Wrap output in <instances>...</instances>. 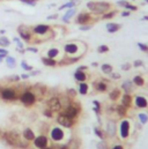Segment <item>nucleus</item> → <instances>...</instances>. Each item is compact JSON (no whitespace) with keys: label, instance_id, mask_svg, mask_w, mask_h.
Masks as SVG:
<instances>
[{"label":"nucleus","instance_id":"1","mask_svg":"<svg viewBox=\"0 0 148 149\" xmlns=\"http://www.w3.org/2000/svg\"><path fill=\"white\" fill-rule=\"evenodd\" d=\"M86 6L89 11H92L96 14H102V15L111 9V4L106 3V1H89V3H87Z\"/></svg>","mask_w":148,"mask_h":149},{"label":"nucleus","instance_id":"2","mask_svg":"<svg viewBox=\"0 0 148 149\" xmlns=\"http://www.w3.org/2000/svg\"><path fill=\"white\" fill-rule=\"evenodd\" d=\"M3 139L11 146H14V147H21V148H27L28 147V142H23L21 141L19 134L14 133V132H5L3 134Z\"/></svg>","mask_w":148,"mask_h":149},{"label":"nucleus","instance_id":"3","mask_svg":"<svg viewBox=\"0 0 148 149\" xmlns=\"http://www.w3.org/2000/svg\"><path fill=\"white\" fill-rule=\"evenodd\" d=\"M79 106H75L74 104H68V106L64 110V112H62V114L71 118V119H74L75 117H78L79 114Z\"/></svg>","mask_w":148,"mask_h":149},{"label":"nucleus","instance_id":"4","mask_svg":"<svg viewBox=\"0 0 148 149\" xmlns=\"http://www.w3.org/2000/svg\"><path fill=\"white\" fill-rule=\"evenodd\" d=\"M20 98H21V102H22L24 105H27V106H30L31 104H34V103H35V100H36L35 94H33V93H30V92L23 93Z\"/></svg>","mask_w":148,"mask_h":149},{"label":"nucleus","instance_id":"5","mask_svg":"<svg viewBox=\"0 0 148 149\" xmlns=\"http://www.w3.org/2000/svg\"><path fill=\"white\" fill-rule=\"evenodd\" d=\"M17 31H19L20 37H21L22 39H24V42H30V39H31V33H33V31L29 30L28 27H25V25H20V27L17 28Z\"/></svg>","mask_w":148,"mask_h":149},{"label":"nucleus","instance_id":"6","mask_svg":"<svg viewBox=\"0 0 148 149\" xmlns=\"http://www.w3.org/2000/svg\"><path fill=\"white\" fill-rule=\"evenodd\" d=\"M92 21V15L89 13H87V12H81L78 16H76V20L75 22L80 25H84V24H88Z\"/></svg>","mask_w":148,"mask_h":149},{"label":"nucleus","instance_id":"7","mask_svg":"<svg viewBox=\"0 0 148 149\" xmlns=\"http://www.w3.org/2000/svg\"><path fill=\"white\" fill-rule=\"evenodd\" d=\"M57 122H58V124H60L64 127H72L74 125L73 119H71V118H68V117H66V116H64L62 113L59 114V117L57 118Z\"/></svg>","mask_w":148,"mask_h":149},{"label":"nucleus","instance_id":"8","mask_svg":"<svg viewBox=\"0 0 148 149\" xmlns=\"http://www.w3.org/2000/svg\"><path fill=\"white\" fill-rule=\"evenodd\" d=\"M48 106L53 112V111H59V110H60V108L63 106V104L60 103V101H59L57 97H52V98H50L48 101Z\"/></svg>","mask_w":148,"mask_h":149},{"label":"nucleus","instance_id":"9","mask_svg":"<svg viewBox=\"0 0 148 149\" xmlns=\"http://www.w3.org/2000/svg\"><path fill=\"white\" fill-rule=\"evenodd\" d=\"M50 27L48 24H37L33 28V33L35 35H45L46 33H49Z\"/></svg>","mask_w":148,"mask_h":149},{"label":"nucleus","instance_id":"10","mask_svg":"<svg viewBox=\"0 0 148 149\" xmlns=\"http://www.w3.org/2000/svg\"><path fill=\"white\" fill-rule=\"evenodd\" d=\"M34 144L37 148H40V149H43V148L48 147V139H46V136L45 135H40V136L35 138L34 139Z\"/></svg>","mask_w":148,"mask_h":149},{"label":"nucleus","instance_id":"11","mask_svg":"<svg viewBox=\"0 0 148 149\" xmlns=\"http://www.w3.org/2000/svg\"><path fill=\"white\" fill-rule=\"evenodd\" d=\"M0 96L6 101H13V100L16 98V93L13 90V89H4Z\"/></svg>","mask_w":148,"mask_h":149},{"label":"nucleus","instance_id":"12","mask_svg":"<svg viewBox=\"0 0 148 149\" xmlns=\"http://www.w3.org/2000/svg\"><path fill=\"white\" fill-rule=\"evenodd\" d=\"M130 134V123L127 120H123L121 123V136L122 139H126Z\"/></svg>","mask_w":148,"mask_h":149},{"label":"nucleus","instance_id":"13","mask_svg":"<svg viewBox=\"0 0 148 149\" xmlns=\"http://www.w3.org/2000/svg\"><path fill=\"white\" fill-rule=\"evenodd\" d=\"M51 138H52L53 141H60V140H63V138H64V132L62 131V128L54 127V128L51 131Z\"/></svg>","mask_w":148,"mask_h":149},{"label":"nucleus","instance_id":"14","mask_svg":"<svg viewBox=\"0 0 148 149\" xmlns=\"http://www.w3.org/2000/svg\"><path fill=\"white\" fill-rule=\"evenodd\" d=\"M116 134V124L113 120H108L106 123V135L108 136H115Z\"/></svg>","mask_w":148,"mask_h":149},{"label":"nucleus","instance_id":"15","mask_svg":"<svg viewBox=\"0 0 148 149\" xmlns=\"http://www.w3.org/2000/svg\"><path fill=\"white\" fill-rule=\"evenodd\" d=\"M118 5L122 6V7H124L126 11H130V12H132V11H137V9H138L137 6L131 5L129 1H126V0H119V1H118Z\"/></svg>","mask_w":148,"mask_h":149},{"label":"nucleus","instance_id":"16","mask_svg":"<svg viewBox=\"0 0 148 149\" xmlns=\"http://www.w3.org/2000/svg\"><path fill=\"white\" fill-rule=\"evenodd\" d=\"M121 28H122L121 24L112 23V22H110V23L106 24V30H108V33H110V34H115V33H117Z\"/></svg>","mask_w":148,"mask_h":149},{"label":"nucleus","instance_id":"17","mask_svg":"<svg viewBox=\"0 0 148 149\" xmlns=\"http://www.w3.org/2000/svg\"><path fill=\"white\" fill-rule=\"evenodd\" d=\"M135 105H137V108L143 109V108H146V106L148 105V103H147V100H146L145 97H142V96H137V97H135Z\"/></svg>","mask_w":148,"mask_h":149},{"label":"nucleus","instance_id":"18","mask_svg":"<svg viewBox=\"0 0 148 149\" xmlns=\"http://www.w3.org/2000/svg\"><path fill=\"white\" fill-rule=\"evenodd\" d=\"M116 112L119 117H124V116L127 114V108L123 104H119V105L116 106Z\"/></svg>","mask_w":148,"mask_h":149},{"label":"nucleus","instance_id":"19","mask_svg":"<svg viewBox=\"0 0 148 149\" xmlns=\"http://www.w3.org/2000/svg\"><path fill=\"white\" fill-rule=\"evenodd\" d=\"M122 104L125 105L126 108L131 106V104H132V97H131L130 94H126V93H125V94L123 95V97H122Z\"/></svg>","mask_w":148,"mask_h":149},{"label":"nucleus","instance_id":"20","mask_svg":"<svg viewBox=\"0 0 148 149\" xmlns=\"http://www.w3.org/2000/svg\"><path fill=\"white\" fill-rule=\"evenodd\" d=\"M75 13H76V9H75V7H73V8H70V9L66 12V14L63 16V21H65V22H68V21H70V19H71L72 16H74V15H75Z\"/></svg>","mask_w":148,"mask_h":149},{"label":"nucleus","instance_id":"21","mask_svg":"<svg viewBox=\"0 0 148 149\" xmlns=\"http://www.w3.org/2000/svg\"><path fill=\"white\" fill-rule=\"evenodd\" d=\"M23 136H24V139H25L27 141H31V140L35 139V134H34V132H33L30 128H25V130H24Z\"/></svg>","mask_w":148,"mask_h":149},{"label":"nucleus","instance_id":"22","mask_svg":"<svg viewBox=\"0 0 148 149\" xmlns=\"http://www.w3.org/2000/svg\"><path fill=\"white\" fill-rule=\"evenodd\" d=\"M122 88L125 90V93L126 94H130L132 90H133V86H132V82L131 81H129V80H126V81H124L123 82V84H122Z\"/></svg>","mask_w":148,"mask_h":149},{"label":"nucleus","instance_id":"23","mask_svg":"<svg viewBox=\"0 0 148 149\" xmlns=\"http://www.w3.org/2000/svg\"><path fill=\"white\" fill-rule=\"evenodd\" d=\"M79 3V0H71V1H68V3H66L65 5H62L60 7H59V11H62V9H70V8H73V7H75V5Z\"/></svg>","mask_w":148,"mask_h":149},{"label":"nucleus","instance_id":"24","mask_svg":"<svg viewBox=\"0 0 148 149\" xmlns=\"http://www.w3.org/2000/svg\"><path fill=\"white\" fill-rule=\"evenodd\" d=\"M119 96H121V90H119V89H113V90L110 93V95H109V98L112 102H116L118 98H119Z\"/></svg>","mask_w":148,"mask_h":149},{"label":"nucleus","instance_id":"25","mask_svg":"<svg viewBox=\"0 0 148 149\" xmlns=\"http://www.w3.org/2000/svg\"><path fill=\"white\" fill-rule=\"evenodd\" d=\"M74 78H75V80L79 81V82H83V81L87 79L86 74H84L82 71H80V69H78V71L74 73Z\"/></svg>","mask_w":148,"mask_h":149},{"label":"nucleus","instance_id":"26","mask_svg":"<svg viewBox=\"0 0 148 149\" xmlns=\"http://www.w3.org/2000/svg\"><path fill=\"white\" fill-rule=\"evenodd\" d=\"M64 49H65L66 53H74V52H76V50H78V45H76V44H73V43H70V44H66Z\"/></svg>","mask_w":148,"mask_h":149},{"label":"nucleus","instance_id":"27","mask_svg":"<svg viewBox=\"0 0 148 149\" xmlns=\"http://www.w3.org/2000/svg\"><path fill=\"white\" fill-rule=\"evenodd\" d=\"M42 63H43L45 66H50V67H52V66H56V64H57L54 59H52V58H49V57L42 58Z\"/></svg>","mask_w":148,"mask_h":149},{"label":"nucleus","instance_id":"28","mask_svg":"<svg viewBox=\"0 0 148 149\" xmlns=\"http://www.w3.org/2000/svg\"><path fill=\"white\" fill-rule=\"evenodd\" d=\"M95 88H96L97 92L103 93V92H105L106 89H108V86L104 82H95Z\"/></svg>","mask_w":148,"mask_h":149},{"label":"nucleus","instance_id":"29","mask_svg":"<svg viewBox=\"0 0 148 149\" xmlns=\"http://www.w3.org/2000/svg\"><path fill=\"white\" fill-rule=\"evenodd\" d=\"M79 60V58H65L63 60H60V65H70V64H74Z\"/></svg>","mask_w":148,"mask_h":149},{"label":"nucleus","instance_id":"30","mask_svg":"<svg viewBox=\"0 0 148 149\" xmlns=\"http://www.w3.org/2000/svg\"><path fill=\"white\" fill-rule=\"evenodd\" d=\"M88 92V84H86L84 82H80L79 84V93L81 95H86Z\"/></svg>","mask_w":148,"mask_h":149},{"label":"nucleus","instance_id":"31","mask_svg":"<svg viewBox=\"0 0 148 149\" xmlns=\"http://www.w3.org/2000/svg\"><path fill=\"white\" fill-rule=\"evenodd\" d=\"M116 14H117V11H108L106 13H104V14H103L102 19H103V20H110V19L115 17V15H116Z\"/></svg>","mask_w":148,"mask_h":149},{"label":"nucleus","instance_id":"32","mask_svg":"<svg viewBox=\"0 0 148 149\" xmlns=\"http://www.w3.org/2000/svg\"><path fill=\"white\" fill-rule=\"evenodd\" d=\"M101 69H102V72L104 74H111L112 73V66L109 65V64H103L101 66Z\"/></svg>","mask_w":148,"mask_h":149},{"label":"nucleus","instance_id":"33","mask_svg":"<svg viewBox=\"0 0 148 149\" xmlns=\"http://www.w3.org/2000/svg\"><path fill=\"white\" fill-rule=\"evenodd\" d=\"M133 82H134V84H135V86H138V87H141V86H143V84H145L143 79H142L141 76H139V75H137V76H134V78H133Z\"/></svg>","mask_w":148,"mask_h":149},{"label":"nucleus","instance_id":"34","mask_svg":"<svg viewBox=\"0 0 148 149\" xmlns=\"http://www.w3.org/2000/svg\"><path fill=\"white\" fill-rule=\"evenodd\" d=\"M6 64L12 68V67H14L15 66V64H16V61H15V59L13 58V57H7L6 55Z\"/></svg>","mask_w":148,"mask_h":149},{"label":"nucleus","instance_id":"35","mask_svg":"<svg viewBox=\"0 0 148 149\" xmlns=\"http://www.w3.org/2000/svg\"><path fill=\"white\" fill-rule=\"evenodd\" d=\"M58 54H59V51H58L57 49H51V50H49V51H48V57H49V58L54 59Z\"/></svg>","mask_w":148,"mask_h":149},{"label":"nucleus","instance_id":"36","mask_svg":"<svg viewBox=\"0 0 148 149\" xmlns=\"http://www.w3.org/2000/svg\"><path fill=\"white\" fill-rule=\"evenodd\" d=\"M138 117H139V119H140V123L143 124V125L148 122V114H146V113H139Z\"/></svg>","mask_w":148,"mask_h":149},{"label":"nucleus","instance_id":"37","mask_svg":"<svg viewBox=\"0 0 148 149\" xmlns=\"http://www.w3.org/2000/svg\"><path fill=\"white\" fill-rule=\"evenodd\" d=\"M94 132H95V134H96V135H97L100 139H102V140H103V139L105 138V135L103 134V132H102V130H101V128H98V127H95V128H94Z\"/></svg>","mask_w":148,"mask_h":149},{"label":"nucleus","instance_id":"38","mask_svg":"<svg viewBox=\"0 0 148 149\" xmlns=\"http://www.w3.org/2000/svg\"><path fill=\"white\" fill-rule=\"evenodd\" d=\"M11 44L9 39L7 37H1L0 38V45H3V46H8Z\"/></svg>","mask_w":148,"mask_h":149},{"label":"nucleus","instance_id":"39","mask_svg":"<svg viewBox=\"0 0 148 149\" xmlns=\"http://www.w3.org/2000/svg\"><path fill=\"white\" fill-rule=\"evenodd\" d=\"M97 51H98V53H105L109 51V46L108 45H100L97 47Z\"/></svg>","mask_w":148,"mask_h":149},{"label":"nucleus","instance_id":"40","mask_svg":"<svg viewBox=\"0 0 148 149\" xmlns=\"http://www.w3.org/2000/svg\"><path fill=\"white\" fill-rule=\"evenodd\" d=\"M21 3H23V4H27V5H29V6H36V0H20Z\"/></svg>","mask_w":148,"mask_h":149},{"label":"nucleus","instance_id":"41","mask_svg":"<svg viewBox=\"0 0 148 149\" xmlns=\"http://www.w3.org/2000/svg\"><path fill=\"white\" fill-rule=\"evenodd\" d=\"M21 66H22V68H24L25 71H31V69H33V67H31L30 65H28L27 61H24V60L21 61Z\"/></svg>","mask_w":148,"mask_h":149},{"label":"nucleus","instance_id":"42","mask_svg":"<svg viewBox=\"0 0 148 149\" xmlns=\"http://www.w3.org/2000/svg\"><path fill=\"white\" fill-rule=\"evenodd\" d=\"M138 46H139V49H140L141 51L148 52V45H146V44H143V43H138Z\"/></svg>","mask_w":148,"mask_h":149},{"label":"nucleus","instance_id":"43","mask_svg":"<svg viewBox=\"0 0 148 149\" xmlns=\"http://www.w3.org/2000/svg\"><path fill=\"white\" fill-rule=\"evenodd\" d=\"M122 69H124V71H130V69H131V64H129V63L123 64V65H122Z\"/></svg>","mask_w":148,"mask_h":149},{"label":"nucleus","instance_id":"44","mask_svg":"<svg viewBox=\"0 0 148 149\" xmlns=\"http://www.w3.org/2000/svg\"><path fill=\"white\" fill-rule=\"evenodd\" d=\"M97 148H98V149H106V146H105V142H103V141H101V142H98V143H97Z\"/></svg>","mask_w":148,"mask_h":149},{"label":"nucleus","instance_id":"45","mask_svg":"<svg viewBox=\"0 0 148 149\" xmlns=\"http://www.w3.org/2000/svg\"><path fill=\"white\" fill-rule=\"evenodd\" d=\"M111 78L113 80H118V79H121V74L119 73H111Z\"/></svg>","mask_w":148,"mask_h":149},{"label":"nucleus","instance_id":"46","mask_svg":"<svg viewBox=\"0 0 148 149\" xmlns=\"http://www.w3.org/2000/svg\"><path fill=\"white\" fill-rule=\"evenodd\" d=\"M90 28H92L90 24H89V25H80V29H81V30H89Z\"/></svg>","mask_w":148,"mask_h":149},{"label":"nucleus","instance_id":"47","mask_svg":"<svg viewBox=\"0 0 148 149\" xmlns=\"http://www.w3.org/2000/svg\"><path fill=\"white\" fill-rule=\"evenodd\" d=\"M123 17H125V16H130L131 15V12L130 11H124V12H122V14H121Z\"/></svg>","mask_w":148,"mask_h":149},{"label":"nucleus","instance_id":"48","mask_svg":"<svg viewBox=\"0 0 148 149\" xmlns=\"http://www.w3.org/2000/svg\"><path fill=\"white\" fill-rule=\"evenodd\" d=\"M14 42L17 44V46H19V47H22V46H23V44L20 42V39H19V38H16V37H15V38H14Z\"/></svg>","mask_w":148,"mask_h":149},{"label":"nucleus","instance_id":"49","mask_svg":"<svg viewBox=\"0 0 148 149\" xmlns=\"http://www.w3.org/2000/svg\"><path fill=\"white\" fill-rule=\"evenodd\" d=\"M135 67H139V66H142L143 65V63L142 61H140V60H137V61H134V64H133Z\"/></svg>","mask_w":148,"mask_h":149},{"label":"nucleus","instance_id":"50","mask_svg":"<svg viewBox=\"0 0 148 149\" xmlns=\"http://www.w3.org/2000/svg\"><path fill=\"white\" fill-rule=\"evenodd\" d=\"M44 113H45V116H46V117H52V114H51V113H52V111H51L50 109H49V110H46Z\"/></svg>","mask_w":148,"mask_h":149},{"label":"nucleus","instance_id":"51","mask_svg":"<svg viewBox=\"0 0 148 149\" xmlns=\"http://www.w3.org/2000/svg\"><path fill=\"white\" fill-rule=\"evenodd\" d=\"M0 54H8V52H7V50H4L0 47Z\"/></svg>","mask_w":148,"mask_h":149},{"label":"nucleus","instance_id":"52","mask_svg":"<svg viewBox=\"0 0 148 149\" xmlns=\"http://www.w3.org/2000/svg\"><path fill=\"white\" fill-rule=\"evenodd\" d=\"M11 80H13V81H19V80H20V76H17V75L12 76V78H11Z\"/></svg>","mask_w":148,"mask_h":149},{"label":"nucleus","instance_id":"53","mask_svg":"<svg viewBox=\"0 0 148 149\" xmlns=\"http://www.w3.org/2000/svg\"><path fill=\"white\" fill-rule=\"evenodd\" d=\"M27 50H28V51H31V52H35V53L37 52V49H35V47H29V49H27Z\"/></svg>","mask_w":148,"mask_h":149},{"label":"nucleus","instance_id":"54","mask_svg":"<svg viewBox=\"0 0 148 149\" xmlns=\"http://www.w3.org/2000/svg\"><path fill=\"white\" fill-rule=\"evenodd\" d=\"M93 103H94V104H95V106H96V109H97V108H98V109H100V106H101V105H100V102H97V101H94V102H93Z\"/></svg>","mask_w":148,"mask_h":149},{"label":"nucleus","instance_id":"55","mask_svg":"<svg viewBox=\"0 0 148 149\" xmlns=\"http://www.w3.org/2000/svg\"><path fill=\"white\" fill-rule=\"evenodd\" d=\"M112 149H123V146H121V144H117V146H115Z\"/></svg>","mask_w":148,"mask_h":149},{"label":"nucleus","instance_id":"56","mask_svg":"<svg viewBox=\"0 0 148 149\" xmlns=\"http://www.w3.org/2000/svg\"><path fill=\"white\" fill-rule=\"evenodd\" d=\"M57 17H58V15H50L48 19H49V20H52V19H57Z\"/></svg>","mask_w":148,"mask_h":149},{"label":"nucleus","instance_id":"57","mask_svg":"<svg viewBox=\"0 0 148 149\" xmlns=\"http://www.w3.org/2000/svg\"><path fill=\"white\" fill-rule=\"evenodd\" d=\"M20 78H22V79H24V80H25V79H28V78H29V75H28V74H22Z\"/></svg>","mask_w":148,"mask_h":149},{"label":"nucleus","instance_id":"58","mask_svg":"<svg viewBox=\"0 0 148 149\" xmlns=\"http://www.w3.org/2000/svg\"><path fill=\"white\" fill-rule=\"evenodd\" d=\"M6 55H7V54H0V63L3 61V58H4V57H6Z\"/></svg>","mask_w":148,"mask_h":149},{"label":"nucleus","instance_id":"59","mask_svg":"<svg viewBox=\"0 0 148 149\" xmlns=\"http://www.w3.org/2000/svg\"><path fill=\"white\" fill-rule=\"evenodd\" d=\"M86 68H87V67H86V66H80V67H79V68H78V69H80V71H84V69H86Z\"/></svg>","mask_w":148,"mask_h":149},{"label":"nucleus","instance_id":"60","mask_svg":"<svg viewBox=\"0 0 148 149\" xmlns=\"http://www.w3.org/2000/svg\"><path fill=\"white\" fill-rule=\"evenodd\" d=\"M142 20H147V21H148V16H143Z\"/></svg>","mask_w":148,"mask_h":149},{"label":"nucleus","instance_id":"61","mask_svg":"<svg viewBox=\"0 0 148 149\" xmlns=\"http://www.w3.org/2000/svg\"><path fill=\"white\" fill-rule=\"evenodd\" d=\"M43 149H53V148H48V147H45V148H43Z\"/></svg>","mask_w":148,"mask_h":149},{"label":"nucleus","instance_id":"62","mask_svg":"<svg viewBox=\"0 0 148 149\" xmlns=\"http://www.w3.org/2000/svg\"><path fill=\"white\" fill-rule=\"evenodd\" d=\"M145 3H147V4H148V0H145Z\"/></svg>","mask_w":148,"mask_h":149}]
</instances>
